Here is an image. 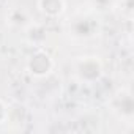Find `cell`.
Wrapping results in <instances>:
<instances>
[{
	"mask_svg": "<svg viewBox=\"0 0 134 134\" xmlns=\"http://www.w3.org/2000/svg\"><path fill=\"white\" fill-rule=\"evenodd\" d=\"M76 74L81 81L93 82L101 77L103 74V66L101 62L96 57H84L76 63Z\"/></svg>",
	"mask_w": 134,
	"mask_h": 134,
	"instance_id": "obj_1",
	"label": "cell"
},
{
	"mask_svg": "<svg viewBox=\"0 0 134 134\" xmlns=\"http://www.w3.org/2000/svg\"><path fill=\"white\" fill-rule=\"evenodd\" d=\"M54 68V62L51 58L49 54H46L44 51H36L27 63V70L30 71L32 76L35 77H44L47 76Z\"/></svg>",
	"mask_w": 134,
	"mask_h": 134,
	"instance_id": "obj_2",
	"label": "cell"
},
{
	"mask_svg": "<svg viewBox=\"0 0 134 134\" xmlns=\"http://www.w3.org/2000/svg\"><path fill=\"white\" fill-rule=\"evenodd\" d=\"M38 7L46 16L57 18L65 11V0H38Z\"/></svg>",
	"mask_w": 134,
	"mask_h": 134,
	"instance_id": "obj_3",
	"label": "cell"
},
{
	"mask_svg": "<svg viewBox=\"0 0 134 134\" xmlns=\"http://www.w3.org/2000/svg\"><path fill=\"white\" fill-rule=\"evenodd\" d=\"M8 117V110H7V106L2 103V101H0V123H2L5 118Z\"/></svg>",
	"mask_w": 134,
	"mask_h": 134,
	"instance_id": "obj_4",
	"label": "cell"
}]
</instances>
